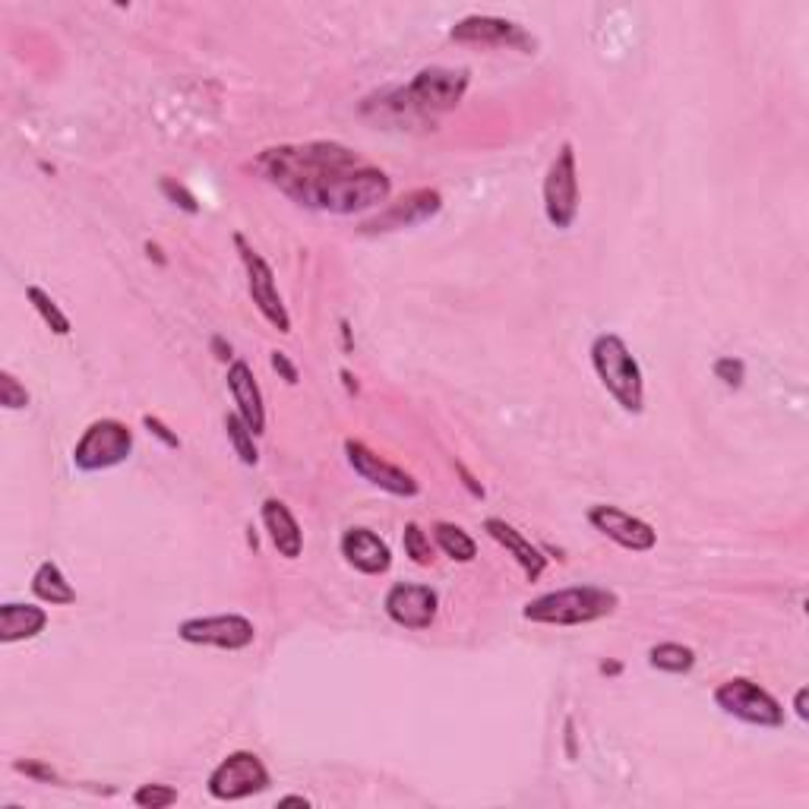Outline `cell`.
Wrapping results in <instances>:
<instances>
[{
	"label": "cell",
	"mask_w": 809,
	"mask_h": 809,
	"mask_svg": "<svg viewBox=\"0 0 809 809\" xmlns=\"http://www.w3.org/2000/svg\"><path fill=\"white\" fill-rule=\"evenodd\" d=\"M253 171L304 210L355 215L390 203L392 180L335 140L285 143L253 158Z\"/></svg>",
	"instance_id": "cell-1"
},
{
	"label": "cell",
	"mask_w": 809,
	"mask_h": 809,
	"mask_svg": "<svg viewBox=\"0 0 809 809\" xmlns=\"http://www.w3.org/2000/svg\"><path fill=\"white\" fill-rule=\"evenodd\" d=\"M620 607V595L600 585H570L532 598L522 607V617L540 627H585L610 617Z\"/></svg>",
	"instance_id": "cell-2"
},
{
	"label": "cell",
	"mask_w": 809,
	"mask_h": 809,
	"mask_svg": "<svg viewBox=\"0 0 809 809\" xmlns=\"http://www.w3.org/2000/svg\"><path fill=\"white\" fill-rule=\"evenodd\" d=\"M588 355H592V367L598 373L600 386L614 395V402L627 415H642L645 412V377L630 345L617 332H600L592 342Z\"/></svg>",
	"instance_id": "cell-3"
},
{
	"label": "cell",
	"mask_w": 809,
	"mask_h": 809,
	"mask_svg": "<svg viewBox=\"0 0 809 809\" xmlns=\"http://www.w3.org/2000/svg\"><path fill=\"white\" fill-rule=\"evenodd\" d=\"M468 70L465 67H424L415 80L398 90V108L415 115H443L462 105L468 92Z\"/></svg>",
	"instance_id": "cell-4"
},
{
	"label": "cell",
	"mask_w": 809,
	"mask_h": 809,
	"mask_svg": "<svg viewBox=\"0 0 809 809\" xmlns=\"http://www.w3.org/2000/svg\"><path fill=\"white\" fill-rule=\"evenodd\" d=\"M133 452V430L118 418L92 420L73 447V465L80 472H108Z\"/></svg>",
	"instance_id": "cell-5"
},
{
	"label": "cell",
	"mask_w": 809,
	"mask_h": 809,
	"mask_svg": "<svg viewBox=\"0 0 809 809\" xmlns=\"http://www.w3.org/2000/svg\"><path fill=\"white\" fill-rule=\"evenodd\" d=\"M715 705L724 715L743 721L750 727H772V730L784 727V709H781L778 699L750 677L724 680L715 690Z\"/></svg>",
	"instance_id": "cell-6"
},
{
	"label": "cell",
	"mask_w": 809,
	"mask_h": 809,
	"mask_svg": "<svg viewBox=\"0 0 809 809\" xmlns=\"http://www.w3.org/2000/svg\"><path fill=\"white\" fill-rule=\"evenodd\" d=\"M544 215L557 231L572 228V222L579 215V168H575V146L572 143H563L547 165Z\"/></svg>",
	"instance_id": "cell-7"
},
{
	"label": "cell",
	"mask_w": 809,
	"mask_h": 809,
	"mask_svg": "<svg viewBox=\"0 0 809 809\" xmlns=\"http://www.w3.org/2000/svg\"><path fill=\"white\" fill-rule=\"evenodd\" d=\"M235 247H238L240 263H243V272H247V295L253 300V307L260 310V317L270 323L272 330L288 335L292 332V317H288V307L282 300V292H278V282H275L272 266L263 260V253H257L247 243L243 235H235Z\"/></svg>",
	"instance_id": "cell-8"
},
{
	"label": "cell",
	"mask_w": 809,
	"mask_h": 809,
	"mask_svg": "<svg viewBox=\"0 0 809 809\" xmlns=\"http://www.w3.org/2000/svg\"><path fill=\"white\" fill-rule=\"evenodd\" d=\"M210 794L222 804H235V800H247L253 794H263L270 787V769L263 765V759L257 752L238 750L228 752L215 769H212L210 781H206Z\"/></svg>",
	"instance_id": "cell-9"
},
{
	"label": "cell",
	"mask_w": 809,
	"mask_h": 809,
	"mask_svg": "<svg viewBox=\"0 0 809 809\" xmlns=\"http://www.w3.org/2000/svg\"><path fill=\"white\" fill-rule=\"evenodd\" d=\"M178 635L187 645H210L222 652H243L253 645L257 627L243 614H212V617H190L178 627Z\"/></svg>",
	"instance_id": "cell-10"
},
{
	"label": "cell",
	"mask_w": 809,
	"mask_h": 809,
	"mask_svg": "<svg viewBox=\"0 0 809 809\" xmlns=\"http://www.w3.org/2000/svg\"><path fill=\"white\" fill-rule=\"evenodd\" d=\"M443 210V193L433 187H418L405 197H398L386 210H380L373 218L360 222V235H386L398 228H415L430 222L437 212Z\"/></svg>",
	"instance_id": "cell-11"
},
{
	"label": "cell",
	"mask_w": 809,
	"mask_h": 809,
	"mask_svg": "<svg viewBox=\"0 0 809 809\" xmlns=\"http://www.w3.org/2000/svg\"><path fill=\"white\" fill-rule=\"evenodd\" d=\"M450 38L459 45H480V48H519L525 55H532L535 48V38L519 23L503 20V16H487V13H472L459 20L450 29Z\"/></svg>",
	"instance_id": "cell-12"
},
{
	"label": "cell",
	"mask_w": 809,
	"mask_h": 809,
	"mask_svg": "<svg viewBox=\"0 0 809 809\" xmlns=\"http://www.w3.org/2000/svg\"><path fill=\"white\" fill-rule=\"evenodd\" d=\"M345 455H348V465L355 468V475H360L367 484H373L380 490H386L392 497H405L408 500V497H418L420 493V484L415 480L412 472H405V468L386 462L383 455H377L367 443L345 440Z\"/></svg>",
	"instance_id": "cell-13"
},
{
	"label": "cell",
	"mask_w": 809,
	"mask_h": 809,
	"mask_svg": "<svg viewBox=\"0 0 809 809\" xmlns=\"http://www.w3.org/2000/svg\"><path fill=\"white\" fill-rule=\"evenodd\" d=\"M588 522H592V528L600 532L604 538H610L617 547L632 550V554H649L658 544V532L645 519L620 510V507H610V503L592 507L588 510Z\"/></svg>",
	"instance_id": "cell-14"
},
{
	"label": "cell",
	"mask_w": 809,
	"mask_h": 809,
	"mask_svg": "<svg viewBox=\"0 0 809 809\" xmlns=\"http://www.w3.org/2000/svg\"><path fill=\"white\" fill-rule=\"evenodd\" d=\"M386 617L395 627L405 630H430L440 610V595L430 585H412V582H395L386 598Z\"/></svg>",
	"instance_id": "cell-15"
},
{
	"label": "cell",
	"mask_w": 809,
	"mask_h": 809,
	"mask_svg": "<svg viewBox=\"0 0 809 809\" xmlns=\"http://www.w3.org/2000/svg\"><path fill=\"white\" fill-rule=\"evenodd\" d=\"M338 550H342L345 563L364 575H383L392 567L390 544L370 528H348L338 540Z\"/></svg>",
	"instance_id": "cell-16"
},
{
	"label": "cell",
	"mask_w": 809,
	"mask_h": 809,
	"mask_svg": "<svg viewBox=\"0 0 809 809\" xmlns=\"http://www.w3.org/2000/svg\"><path fill=\"white\" fill-rule=\"evenodd\" d=\"M228 390L235 398V412L247 420V427L260 437L266 433V405H263V390L253 377V367L247 360H231L228 367Z\"/></svg>",
	"instance_id": "cell-17"
},
{
	"label": "cell",
	"mask_w": 809,
	"mask_h": 809,
	"mask_svg": "<svg viewBox=\"0 0 809 809\" xmlns=\"http://www.w3.org/2000/svg\"><path fill=\"white\" fill-rule=\"evenodd\" d=\"M484 532L497 540V544L510 554L512 560L522 567V572H525V579H528V582H535V579L544 575V570H547V557H544V550L535 547V544L525 538L515 525H510L507 519H497V515L484 519Z\"/></svg>",
	"instance_id": "cell-18"
},
{
	"label": "cell",
	"mask_w": 809,
	"mask_h": 809,
	"mask_svg": "<svg viewBox=\"0 0 809 809\" xmlns=\"http://www.w3.org/2000/svg\"><path fill=\"white\" fill-rule=\"evenodd\" d=\"M260 519H263V528H266V535H270L272 547L278 550V557L298 560L300 554H304V532H300L295 512L288 510L282 500L270 497V500H263V507H260Z\"/></svg>",
	"instance_id": "cell-19"
},
{
	"label": "cell",
	"mask_w": 809,
	"mask_h": 809,
	"mask_svg": "<svg viewBox=\"0 0 809 809\" xmlns=\"http://www.w3.org/2000/svg\"><path fill=\"white\" fill-rule=\"evenodd\" d=\"M45 627H48V610L45 607L16 604V600L0 604V642L3 645L35 639L38 632H45Z\"/></svg>",
	"instance_id": "cell-20"
},
{
	"label": "cell",
	"mask_w": 809,
	"mask_h": 809,
	"mask_svg": "<svg viewBox=\"0 0 809 809\" xmlns=\"http://www.w3.org/2000/svg\"><path fill=\"white\" fill-rule=\"evenodd\" d=\"M32 595L41 600V604H51V607H70L76 604V588L67 582V575L60 570L55 560H45L35 575H32Z\"/></svg>",
	"instance_id": "cell-21"
},
{
	"label": "cell",
	"mask_w": 809,
	"mask_h": 809,
	"mask_svg": "<svg viewBox=\"0 0 809 809\" xmlns=\"http://www.w3.org/2000/svg\"><path fill=\"white\" fill-rule=\"evenodd\" d=\"M433 540H437V547L450 557L452 563H475V557H478L475 538L462 525H455V522H437L433 525Z\"/></svg>",
	"instance_id": "cell-22"
},
{
	"label": "cell",
	"mask_w": 809,
	"mask_h": 809,
	"mask_svg": "<svg viewBox=\"0 0 809 809\" xmlns=\"http://www.w3.org/2000/svg\"><path fill=\"white\" fill-rule=\"evenodd\" d=\"M649 664L664 674H690L695 667V652L683 642H658L649 649Z\"/></svg>",
	"instance_id": "cell-23"
},
{
	"label": "cell",
	"mask_w": 809,
	"mask_h": 809,
	"mask_svg": "<svg viewBox=\"0 0 809 809\" xmlns=\"http://www.w3.org/2000/svg\"><path fill=\"white\" fill-rule=\"evenodd\" d=\"M26 298H29V304L35 307V313L41 317V323L48 326V330L55 332V335H70V317L63 313L58 307V300L51 298L45 288H38V285H29L26 288Z\"/></svg>",
	"instance_id": "cell-24"
},
{
	"label": "cell",
	"mask_w": 809,
	"mask_h": 809,
	"mask_svg": "<svg viewBox=\"0 0 809 809\" xmlns=\"http://www.w3.org/2000/svg\"><path fill=\"white\" fill-rule=\"evenodd\" d=\"M225 433H228V440H231V447L238 452V459L243 465H257L260 462V450H257V433L247 427V420L240 418L238 412H231V415H225Z\"/></svg>",
	"instance_id": "cell-25"
},
{
	"label": "cell",
	"mask_w": 809,
	"mask_h": 809,
	"mask_svg": "<svg viewBox=\"0 0 809 809\" xmlns=\"http://www.w3.org/2000/svg\"><path fill=\"white\" fill-rule=\"evenodd\" d=\"M402 547H405V557L415 563V567H430L437 560V550L430 544V535L420 528L418 522H408L405 532H402Z\"/></svg>",
	"instance_id": "cell-26"
},
{
	"label": "cell",
	"mask_w": 809,
	"mask_h": 809,
	"mask_svg": "<svg viewBox=\"0 0 809 809\" xmlns=\"http://www.w3.org/2000/svg\"><path fill=\"white\" fill-rule=\"evenodd\" d=\"M178 797H180L178 787H171V784H140V787L133 790V804L143 809L175 807Z\"/></svg>",
	"instance_id": "cell-27"
},
{
	"label": "cell",
	"mask_w": 809,
	"mask_h": 809,
	"mask_svg": "<svg viewBox=\"0 0 809 809\" xmlns=\"http://www.w3.org/2000/svg\"><path fill=\"white\" fill-rule=\"evenodd\" d=\"M0 405L7 412H23L29 408V390L10 373V370H0Z\"/></svg>",
	"instance_id": "cell-28"
},
{
	"label": "cell",
	"mask_w": 809,
	"mask_h": 809,
	"mask_svg": "<svg viewBox=\"0 0 809 809\" xmlns=\"http://www.w3.org/2000/svg\"><path fill=\"white\" fill-rule=\"evenodd\" d=\"M712 373H715V380H721L727 390H740L743 380H747V364L740 358H734V355H724V358L712 364Z\"/></svg>",
	"instance_id": "cell-29"
},
{
	"label": "cell",
	"mask_w": 809,
	"mask_h": 809,
	"mask_svg": "<svg viewBox=\"0 0 809 809\" xmlns=\"http://www.w3.org/2000/svg\"><path fill=\"white\" fill-rule=\"evenodd\" d=\"M158 190H162V197L168 200V203H175L178 210L183 212H190V215H197L200 212V203H197V197L183 187V183H178L175 178H162L158 180Z\"/></svg>",
	"instance_id": "cell-30"
},
{
	"label": "cell",
	"mask_w": 809,
	"mask_h": 809,
	"mask_svg": "<svg viewBox=\"0 0 809 809\" xmlns=\"http://www.w3.org/2000/svg\"><path fill=\"white\" fill-rule=\"evenodd\" d=\"M143 427L150 430L152 437H158L168 450H180V437L162 418H155V415H143Z\"/></svg>",
	"instance_id": "cell-31"
},
{
	"label": "cell",
	"mask_w": 809,
	"mask_h": 809,
	"mask_svg": "<svg viewBox=\"0 0 809 809\" xmlns=\"http://www.w3.org/2000/svg\"><path fill=\"white\" fill-rule=\"evenodd\" d=\"M270 364H272V370L288 383V386H298L300 383V373H298V367L292 364V358L285 355V352H272L270 355Z\"/></svg>",
	"instance_id": "cell-32"
},
{
	"label": "cell",
	"mask_w": 809,
	"mask_h": 809,
	"mask_svg": "<svg viewBox=\"0 0 809 809\" xmlns=\"http://www.w3.org/2000/svg\"><path fill=\"white\" fill-rule=\"evenodd\" d=\"M13 769H16V772H23V775H29V778H35V781H58L55 769H48V765H41V762H35V759L13 762Z\"/></svg>",
	"instance_id": "cell-33"
},
{
	"label": "cell",
	"mask_w": 809,
	"mask_h": 809,
	"mask_svg": "<svg viewBox=\"0 0 809 809\" xmlns=\"http://www.w3.org/2000/svg\"><path fill=\"white\" fill-rule=\"evenodd\" d=\"M455 475L462 478V484H465V490H468V493H472L475 500H484V487H480L478 478H475V475H472V472H468V468H465L462 462H455Z\"/></svg>",
	"instance_id": "cell-34"
},
{
	"label": "cell",
	"mask_w": 809,
	"mask_h": 809,
	"mask_svg": "<svg viewBox=\"0 0 809 809\" xmlns=\"http://www.w3.org/2000/svg\"><path fill=\"white\" fill-rule=\"evenodd\" d=\"M212 352H215V358L225 360V364H228V360H235V352H231V345H228V342H225L222 335H212Z\"/></svg>",
	"instance_id": "cell-35"
},
{
	"label": "cell",
	"mask_w": 809,
	"mask_h": 809,
	"mask_svg": "<svg viewBox=\"0 0 809 809\" xmlns=\"http://www.w3.org/2000/svg\"><path fill=\"white\" fill-rule=\"evenodd\" d=\"M807 699H809V690H807V687H800V690H797V695H794V712H797V718H800V721L809 718Z\"/></svg>",
	"instance_id": "cell-36"
},
{
	"label": "cell",
	"mask_w": 809,
	"mask_h": 809,
	"mask_svg": "<svg viewBox=\"0 0 809 809\" xmlns=\"http://www.w3.org/2000/svg\"><path fill=\"white\" fill-rule=\"evenodd\" d=\"M278 807H310V800H307V797H298V794H292V797H282Z\"/></svg>",
	"instance_id": "cell-37"
},
{
	"label": "cell",
	"mask_w": 809,
	"mask_h": 809,
	"mask_svg": "<svg viewBox=\"0 0 809 809\" xmlns=\"http://www.w3.org/2000/svg\"><path fill=\"white\" fill-rule=\"evenodd\" d=\"M567 756L575 759V730H572V718L567 721Z\"/></svg>",
	"instance_id": "cell-38"
},
{
	"label": "cell",
	"mask_w": 809,
	"mask_h": 809,
	"mask_svg": "<svg viewBox=\"0 0 809 809\" xmlns=\"http://www.w3.org/2000/svg\"><path fill=\"white\" fill-rule=\"evenodd\" d=\"M598 670H600V674H610V677H617V674L623 670V664H617V661H604Z\"/></svg>",
	"instance_id": "cell-39"
},
{
	"label": "cell",
	"mask_w": 809,
	"mask_h": 809,
	"mask_svg": "<svg viewBox=\"0 0 809 809\" xmlns=\"http://www.w3.org/2000/svg\"><path fill=\"white\" fill-rule=\"evenodd\" d=\"M146 253H150V257H155V260H158V263H162V266H165V263H168V260H165V257H162V247H158V243H152V240H150V243H146Z\"/></svg>",
	"instance_id": "cell-40"
},
{
	"label": "cell",
	"mask_w": 809,
	"mask_h": 809,
	"mask_svg": "<svg viewBox=\"0 0 809 809\" xmlns=\"http://www.w3.org/2000/svg\"><path fill=\"white\" fill-rule=\"evenodd\" d=\"M342 380H345V386H348V392H358V383H355V377H352L348 370H342Z\"/></svg>",
	"instance_id": "cell-41"
}]
</instances>
